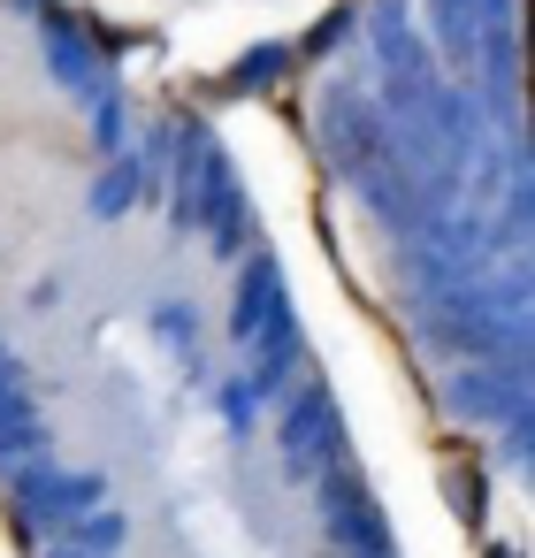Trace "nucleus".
<instances>
[{
	"instance_id": "obj_1",
	"label": "nucleus",
	"mask_w": 535,
	"mask_h": 558,
	"mask_svg": "<svg viewBox=\"0 0 535 558\" xmlns=\"http://www.w3.org/2000/svg\"><path fill=\"white\" fill-rule=\"evenodd\" d=\"M47 54H54V70H62L70 85H93V54H85V39L70 32V16H47Z\"/></svg>"
}]
</instances>
